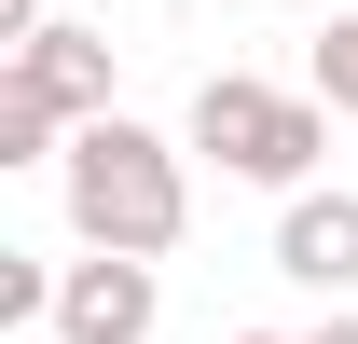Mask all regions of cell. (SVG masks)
<instances>
[{
  "mask_svg": "<svg viewBox=\"0 0 358 344\" xmlns=\"http://www.w3.org/2000/svg\"><path fill=\"white\" fill-rule=\"evenodd\" d=\"M0 166H69V124H55L28 83H0Z\"/></svg>",
  "mask_w": 358,
  "mask_h": 344,
  "instance_id": "6",
  "label": "cell"
},
{
  "mask_svg": "<svg viewBox=\"0 0 358 344\" xmlns=\"http://www.w3.org/2000/svg\"><path fill=\"white\" fill-rule=\"evenodd\" d=\"M55 207H69V248H110V261H166L193 234V138H152L138 110L69 138L55 166Z\"/></svg>",
  "mask_w": 358,
  "mask_h": 344,
  "instance_id": "1",
  "label": "cell"
},
{
  "mask_svg": "<svg viewBox=\"0 0 358 344\" xmlns=\"http://www.w3.org/2000/svg\"><path fill=\"white\" fill-rule=\"evenodd\" d=\"M193 152L221 179H248V193H317V152H331V96H289V83H262V69H207L193 83Z\"/></svg>",
  "mask_w": 358,
  "mask_h": 344,
  "instance_id": "2",
  "label": "cell"
},
{
  "mask_svg": "<svg viewBox=\"0 0 358 344\" xmlns=\"http://www.w3.org/2000/svg\"><path fill=\"white\" fill-rule=\"evenodd\" d=\"M221 344H303V331H221Z\"/></svg>",
  "mask_w": 358,
  "mask_h": 344,
  "instance_id": "9",
  "label": "cell"
},
{
  "mask_svg": "<svg viewBox=\"0 0 358 344\" xmlns=\"http://www.w3.org/2000/svg\"><path fill=\"white\" fill-rule=\"evenodd\" d=\"M303 344H358V303H345V317H317V331H303Z\"/></svg>",
  "mask_w": 358,
  "mask_h": 344,
  "instance_id": "8",
  "label": "cell"
},
{
  "mask_svg": "<svg viewBox=\"0 0 358 344\" xmlns=\"http://www.w3.org/2000/svg\"><path fill=\"white\" fill-rule=\"evenodd\" d=\"M152 317H166L152 261H110V248H83L69 275H55V344H152Z\"/></svg>",
  "mask_w": 358,
  "mask_h": 344,
  "instance_id": "4",
  "label": "cell"
},
{
  "mask_svg": "<svg viewBox=\"0 0 358 344\" xmlns=\"http://www.w3.org/2000/svg\"><path fill=\"white\" fill-rule=\"evenodd\" d=\"M275 275H289V289H317V303L358 289V193H345V179H317V193H289V207H275Z\"/></svg>",
  "mask_w": 358,
  "mask_h": 344,
  "instance_id": "5",
  "label": "cell"
},
{
  "mask_svg": "<svg viewBox=\"0 0 358 344\" xmlns=\"http://www.w3.org/2000/svg\"><path fill=\"white\" fill-rule=\"evenodd\" d=\"M0 83H28L69 138H83V124H110V28H69V14H55L42 42H14V55H0Z\"/></svg>",
  "mask_w": 358,
  "mask_h": 344,
  "instance_id": "3",
  "label": "cell"
},
{
  "mask_svg": "<svg viewBox=\"0 0 358 344\" xmlns=\"http://www.w3.org/2000/svg\"><path fill=\"white\" fill-rule=\"evenodd\" d=\"M317 96L358 124V14H331V28H317Z\"/></svg>",
  "mask_w": 358,
  "mask_h": 344,
  "instance_id": "7",
  "label": "cell"
}]
</instances>
